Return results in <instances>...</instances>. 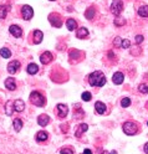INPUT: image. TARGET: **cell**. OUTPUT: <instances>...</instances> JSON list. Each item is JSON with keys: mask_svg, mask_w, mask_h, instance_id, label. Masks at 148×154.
Listing matches in <instances>:
<instances>
[{"mask_svg": "<svg viewBox=\"0 0 148 154\" xmlns=\"http://www.w3.org/2000/svg\"><path fill=\"white\" fill-rule=\"evenodd\" d=\"M13 127L15 129V132H20L21 128H22V121L19 119V118H15L14 122H13Z\"/></svg>", "mask_w": 148, "mask_h": 154, "instance_id": "ac0fdd59", "label": "cell"}, {"mask_svg": "<svg viewBox=\"0 0 148 154\" xmlns=\"http://www.w3.org/2000/svg\"><path fill=\"white\" fill-rule=\"evenodd\" d=\"M74 114H75V117H76V118H82V117H84V111L81 109V106H80L79 103L75 106Z\"/></svg>", "mask_w": 148, "mask_h": 154, "instance_id": "ffe728a7", "label": "cell"}, {"mask_svg": "<svg viewBox=\"0 0 148 154\" xmlns=\"http://www.w3.org/2000/svg\"><path fill=\"white\" fill-rule=\"evenodd\" d=\"M47 138H49V133L45 131H40L36 133V140L38 142H45Z\"/></svg>", "mask_w": 148, "mask_h": 154, "instance_id": "2e32d148", "label": "cell"}, {"mask_svg": "<svg viewBox=\"0 0 148 154\" xmlns=\"http://www.w3.org/2000/svg\"><path fill=\"white\" fill-rule=\"evenodd\" d=\"M144 153H146V154H148V142L144 144Z\"/></svg>", "mask_w": 148, "mask_h": 154, "instance_id": "74e56055", "label": "cell"}, {"mask_svg": "<svg viewBox=\"0 0 148 154\" xmlns=\"http://www.w3.org/2000/svg\"><path fill=\"white\" fill-rule=\"evenodd\" d=\"M85 15H86V17L88 20H91L92 17L95 16V8L93 6H91V8H88L87 10H86V13H85Z\"/></svg>", "mask_w": 148, "mask_h": 154, "instance_id": "484cf974", "label": "cell"}, {"mask_svg": "<svg viewBox=\"0 0 148 154\" xmlns=\"http://www.w3.org/2000/svg\"><path fill=\"white\" fill-rule=\"evenodd\" d=\"M14 102H13V101H8V102H6V107H5V108H6V114L8 116H11V113H13V111H11V104H13Z\"/></svg>", "mask_w": 148, "mask_h": 154, "instance_id": "f546056e", "label": "cell"}, {"mask_svg": "<svg viewBox=\"0 0 148 154\" xmlns=\"http://www.w3.org/2000/svg\"><path fill=\"white\" fill-rule=\"evenodd\" d=\"M136 42H137V44H141L142 42V41H143L144 40V37L143 36H142V35H137V36H136Z\"/></svg>", "mask_w": 148, "mask_h": 154, "instance_id": "e575fe53", "label": "cell"}, {"mask_svg": "<svg viewBox=\"0 0 148 154\" xmlns=\"http://www.w3.org/2000/svg\"><path fill=\"white\" fill-rule=\"evenodd\" d=\"M49 21L51 22V25L55 26V27H61V25H62L61 17H60V15L56 14V13H52V14L49 15Z\"/></svg>", "mask_w": 148, "mask_h": 154, "instance_id": "5b68a950", "label": "cell"}, {"mask_svg": "<svg viewBox=\"0 0 148 154\" xmlns=\"http://www.w3.org/2000/svg\"><path fill=\"white\" fill-rule=\"evenodd\" d=\"M30 101H31L32 104L38 106V107H44V106L46 104L45 97L40 92H38V91H34V92L30 93Z\"/></svg>", "mask_w": 148, "mask_h": 154, "instance_id": "7a4b0ae2", "label": "cell"}, {"mask_svg": "<svg viewBox=\"0 0 148 154\" xmlns=\"http://www.w3.org/2000/svg\"><path fill=\"white\" fill-rule=\"evenodd\" d=\"M51 1H54V0H51Z\"/></svg>", "mask_w": 148, "mask_h": 154, "instance_id": "ab89813d", "label": "cell"}, {"mask_svg": "<svg viewBox=\"0 0 148 154\" xmlns=\"http://www.w3.org/2000/svg\"><path fill=\"white\" fill-rule=\"evenodd\" d=\"M87 35H88V30L86 27H80L77 30V37L79 39H85Z\"/></svg>", "mask_w": 148, "mask_h": 154, "instance_id": "cb8c5ba5", "label": "cell"}, {"mask_svg": "<svg viewBox=\"0 0 148 154\" xmlns=\"http://www.w3.org/2000/svg\"><path fill=\"white\" fill-rule=\"evenodd\" d=\"M138 90H139V92H141V93H144V94H147V93H148V86L142 83V85H139Z\"/></svg>", "mask_w": 148, "mask_h": 154, "instance_id": "1f68e13d", "label": "cell"}, {"mask_svg": "<svg viewBox=\"0 0 148 154\" xmlns=\"http://www.w3.org/2000/svg\"><path fill=\"white\" fill-rule=\"evenodd\" d=\"M121 41H122L121 37H116V39H115V46L121 47Z\"/></svg>", "mask_w": 148, "mask_h": 154, "instance_id": "d590c367", "label": "cell"}, {"mask_svg": "<svg viewBox=\"0 0 148 154\" xmlns=\"http://www.w3.org/2000/svg\"><path fill=\"white\" fill-rule=\"evenodd\" d=\"M123 10V4L121 0H113L111 4V11L112 14H115L116 16H118L121 14V11Z\"/></svg>", "mask_w": 148, "mask_h": 154, "instance_id": "277c9868", "label": "cell"}, {"mask_svg": "<svg viewBox=\"0 0 148 154\" xmlns=\"http://www.w3.org/2000/svg\"><path fill=\"white\" fill-rule=\"evenodd\" d=\"M43 37H44V34L41 32L40 30H35L34 31V42L35 44H40L43 41Z\"/></svg>", "mask_w": 148, "mask_h": 154, "instance_id": "e0dca14e", "label": "cell"}, {"mask_svg": "<svg viewBox=\"0 0 148 154\" xmlns=\"http://www.w3.org/2000/svg\"><path fill=\"white\" fill-rule=\"evenodd\" d=\"M19 67H20V62L16 61V60H14V61H11V62L8 63V71H9V73H15L16 71L19 70Z\"/></svg>", "mask_w": 148, "mask_h": 154, "instance_id": "30bf717a", "label": "cell"}, {"mask_svg": "<svg viewBox=\"0 0 148 154\" xmlns=\"http://www.w3.org/2000/svg\"><path fill=\"white\" fill-rule=\"evenodd\" d=\"M49 122H50V117L47 116V114H40V116L38 117V123L40 124L41 127L47 126V124H49Z\"/></svg>", "mask_w": 148, "mask_h": 154, "instance_id": "7c38bea8", "label": "cell"}, {"mask_svg": "<svg viewBox=\"0 0 148 154\" xmlns=\"http://www.w3.org/2000/svg\"><path fill=\"white\" fill-rule=\"evenodd\" d=\"M126 24V20L125 19H121V17H116L115 19V25L116 26H122Z\"/></svg>", "mask_w": 148, "mask_h": 154, "instance_id": "f1b7e54d", "label": "cell"}, {"mask_svg": "<svg viewBox=\"0 0 148 154\" xmlns=\"http://www.w3.org/2000/svg\"><path fill=\"white\" fill-rule=\"evenodd\" d=\"M8 10H9L8 6H5V5H0V19H4V17L6 16Z\"/></svg>", "mask_w": 148, "mask_h": 154, "instance_id": "4316f807", "label": "cell"}, {"mask_svg": "<svg viewBox=\"0 0 148 154\" xmlns=\"http://www.w3.org/2000/svg\"><path fill=\"white\" fill-rule=\"evenodd\" d=\"M40 61L41 63H44V65H47V63H50L52 61V54L49 51H45L43 55L40 56Z\"/></svg>", "mask_w": 148, "mask_h": 154, "instance_id": "9c48e42d", "label": "cell"}, {"mask_svg": "<svg viewBox=\"0 0 148 154\" xmlns=\"http://www.w3.org/2000/svg\"><path fill=\"white\" fill-rule=\"evenodd\" d=\"M82 154H92V152H91L90 149H85V150H84V153H82Z\"/></svg>", "mask_w": 148, "mask_h": 154, "instance_id": "f35d334b", "label": "cell"}, {"mask_svg": "<svg viewBox=\"0 0 148 154\" xmlns=\"http://www.w3.org/2000/svg\"><path fill=\"white\" fill-rule=\"evenodd\" d=\"M9 31H10V34L13 35V36H15V37H21V35H22L21 27H19L17 25H11V26L9 27Z\"/></svg>", "mask_w": 148, "mask_h": 154, "instance_id": "ba28073f", "label": "cell"}, {"mask_svg": "<svg viewBox=\"0 0 148 154\" xmlns=\"http://www.w3.org/2000/svg\"><path fill=\"white\" fill-rule=\"evenodd\" d=\"M88 83L95 87H102L106 83V77L101 71H95L88 76Z\"/></svg>", "mask_w": 148, "mask_h": 154, "instance_id": "6da1fadb", "label": "cell"}, {"mask_svg": "<svg viewBox=\"0 0 148 154\" xmlns=\"http://www.w3.org/2000/svg\"><path fill=\"white\" fill-rule=\"evenodd\" d=\"M91 93L90 92H84L82 93V96H81V98L84 99V101H86V102H88V101H91Z\"/></svg>", "mask_w": 148, "mask_h": 154, "instance_id": "4dcf8cb0", "label": "cell"}, {"mask_svg": "<svg viewBox=\"0 0 148 154\" xmlns=\"http://www.w3.org/2000/svg\"><path fill=\"white\" fill-rule=\"evenodd\" d=\"M87 129H88V126H87V124H85V123L80 124V126H79V129L76 131V137H79V138H80V137H81V134L84 133V132H86Z\"/></svg>", "mask_w": 148, "mask_h": 154, "instance_id": "44dd1931", "label": "cell"}, {"mask_svg": "<svg viewBox=\"0 0 148 154\" xmlns=\"http://www.w3.org/2000/svg\"><path fill=\"white\" fill-rule=\"evenodd\" d=\"M102 154H117V152H116V150H112V152H110V153H108V152H106V150H105Z\"/></svg>", "mask_w": 148, "mask_h": 154, "instance_id": "8d00e7d4", "label": "cell"}, {"mask_svg": "<svg viewBox=\"0 0 148 154\" xmlns=\"http://www.w3.org/2000/svg\"><path fill=\"white\" fill-rule=\"evenodd\" d=\"M95 109H96V112H97L98 114H103L105 112H106V104L98 101V102L95 103Z\"/></svg>", "mask_w": 148, "mask_h": 154, "instance_id": "9a60e30c", "label": "cell"}, {"mask_svg": "<svg viewBox=\"0 0 148 154\" xmlns=\"http://www.w3.org/2000/svg\"><path fill=\"white\" fill-rule=\"evenodd\" d=\"M66 26H67V29H69L70 31H74L75 29H76V26H77V22H76L74 19H67Z\"/></svg>", "mask_w": 148, "mask_h": 154, "instance_id": "7402d4cb", "label": "cell"}, {"mask_svg": "<svg viewBox=\"0 0 148 154\" xmlns=\"http://www.w3.org/2000/svg\"><path fill=\"white\" fill-rule=\"evenodd\" d=\"M0 56L4 57V58H9L11 56V51L8 49V47H3V49H0Z\"/></svg>", "mask_w": 148, "mask_h": 154, "instance_id": "d4e9b609", "label": "cell"}, {"mask_svg": "<svg viewBox=\"0 0 148 154\" xmlns=\"http://www.w3.org/2000/svg\"><path fill=\"white\" fill-rule=\"evenodd\" d=\"M147 124H148V122H147Z\"/></svg>", "mask_w": 148, "mask_h": 154, "instance_id": "60d3db41", "label": "cell"}, {"mask_svg": "<svg viewBox=\"0 0 148 154\" xmlns=\"http://www.w3.org/2000/svg\"><path fill=\"white\" fill-rule=\"evenodd\" d=\"M60 154H74L72 149H70V148H64V149H61Z\"/></svg>", "mask_w": 148, "mask_h": 154, "instance_id": "836d02e7", "label": "cell"}, {"mask_svg": "<svg viewBox=\"0 0 148 154\" xmlns=\"http://www.w3.org/2000/svg\"><path fill=\"white\" fill-rule=\"evenodd\" d=\"M123 132L128 135H133L138 132V127H137V123H133V122H126L123 124Z\"/></svg>", "mask_w": 148, "mask_h": 154, "instance_id": "3957f363", "label": "cell"}, {"mask_svg": "<svg viewBox=\"0 0 148 154\" xmlns=\"http://www.w3.org/2000/svg\"><path fill=\"white\" fill-rule=\"evenodd\" d=\"M69 113V108L66 104H62V103H58L57 104V116L60 118H65Z\"/></svg>", "mask_w": 148, "mask_h": 154, "instance_id": "52a82bcc", "label": "cell"}, {"mask_svg": "<svg viewBox=\"0 0 148 154\" xmlns=\"http://www.w3.org/2000/svg\"><path fill=\"white\" fill-rule=\"evenodd\" d=\"M27 73H30V75H35V73H38V71H39V66L36 63H30L27 66Z\"/></svg>", "mask_w": 148, "mask_h": 154, "instance_id": "d6986e66", "label": "cell"}, {"mask_svg": "<svg viewBox=\"0 0 148 154\" xmlns=\"http://www.w3.org/2000/svg\"><path fill=\"white\" fill-rule=\"evenodd\" d=\"M121 106H122V107H125V108L129 107V106H131V99H129L128 97H125L121 101Z\"/></svg>", "mask_w": 148, "mask_h": 154, "instance_id": "83f0119b", "label": "cell"}, {"mask_svg": "<svg viewBox=\"0 0 148 154\" xmlns=\"http://www.w3.org/2000/svg\"><path fill=\"white\" fill-rule=\"evenodd\" d=\"M25 108V102L22 99H16L14 102V111L16 112H22Z\"/></svg>", "mask_w": 148, "mask_h": 154, "instance_id": "5bb4252c", "label": "cell"}, {"mask_svg": "<svg viewBox=\"0 0 148 154\" xmlns=\"http://www.w3.org/2000/svg\"><path fill=\"white\" fill-rule=\"evenodd\" d=\"M21 14H22V17L25 20H30L34 15V10L30 5H24V6L21 8Z\"/></svg>", "mask_w": 148, "mask_h": 154, "instance_id": "8992f818", "label": "cell"}, {"mask_svg": "<svg viewBox=\"0 0 148 154\" xmlns=\"http://www.w3.org/2000/svg\"><path fill=\"white\" fill-rule=\"evenodd\" d=\"M138 15L142 17H147L148 16V5H142L138 9Z\"/></svg>", "mask_w": 148, "mask_h": 154, "instance_id": "603a6c76", "label": "cell"}, {"mask_svg": "<svg viewBox=\"0 0 148 154\" xmlns=\"http://www.w3.org/2000/svg\"><path fill=\"white\" fill-rule=\"evenodd\" d=\"M5 87H6L9 91H14L16 88V82L13 77H8V78L5 80Z\"/></svg>", "mask_w": 148, "mask_h": 154, "instance_id": "8fae6325", "label": "cell"}, {"mask_svg": "<svg viewBox=\"0 0 148 154\" xmlns=\"http://www.w3.org/2000/svg\"><path fill=\"white\" fill-rule=\"evenodd\" d=\"M123 80H125V76H123L122 72H116L113 75V77H112V81H113V83L115 85H121Z\"/></svg>", "mask_w": 148, "mask_h": 154, "instance_id": "4fadbf2b", "label": "cell"}, {"mask_svg": "<svg viewBox=\"0 0 148 154\" xmlns=\"http://www.w3.org/2000/svg\"><path fill=\"white\" fill-rule=\"evenodd\" d=\"M131 46V41L129 40H122L121 41V47H123V49H128V47Z\"/></svg>", "mask_w": 148, "mask_h": 154, "instance_id": "d6a6232c", "label": "cell"}]
</instances>
